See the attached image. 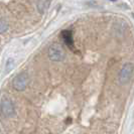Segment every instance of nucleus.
I'll return each mask as SVG.
<instances>
[{
  "instance_id": "20e7f679",
  "label": "nucleus",
  "mask_w": 134,
  "mask_h": 134,
  "mask_svg": "<svg viewBox=\"0 0 134 134\" xmlns=\"http://www.w3.org/2000/svg\"><path fill=\"white\" fill-rule=\"evenodd\" d=\"M134 67L131 64H125L122 69H121L120 73H119V82L122 85L127 84L129 81L131 80L132 76H133Z\"/></svg>"
},
{
  "instance_id": "6e6552de",
  "label": "nucleus",
  "mask_w": 134,
  "mask_h": 134,
  "mask_svg": "<svg viewBox=\"0 0 134 134\" xmlns=\"http://www.w3.org/2000/svg\"><path fill=\"white\" fill-rule=\"evenodd\" d=\"M14 60H13V59H8L7 60V63H6V70L9 72L12 68L14 67V63H13Z\"/></svg>"
},
{
  "instance_id": "1a4fd4ad",
  "label": "nucleus",
  "mask_w": 134,
  "mask_h": 134,
  "mask_svg": "<svg viewBox=\"0 0 134 134\" xmlns=\"http://www.w3.org/2000/svg\"><path fill=\"white\" fill-rule=\"evenodd\" d=\"M111 1H116V0H111Z\"/></svg>"
},
{
  "instance_id": "0eeeda50",
  "label": "nucleus",
  "mask_w": 134,
  "mask_h": 134,
  "mask_svg": "<svg viewBox=\"0 0 134 134\" xmlns=\"http://www.w3.org/2000/svg\"><path fill=\"white\" fill-rule=\"evenodd\" d=\"M8 29V22L3 18H0V34H5Z\"/></svg>"
},
{
  "instance_id": "7ed1b4c3",
  "label": "nucleus",
  "mask_w": 134,
  "mask_h": 134,
  "mask_svg": "<svg viewBox=\"0 0 134 134\" xmlns=\"http://www.w3.org/2000/svg\"><path fill=\"white\" fill-rule=\"evenodd\" d=\"M66 57L64 48L59 43H54L48 48V58L53 62H62Z\"/></svg>"
},
{
  "instance_id": "f257e3e1",
  "label": "nucleus",
  "mask_w": 134,
  "mask_h": 134,
  "mask_svg": "<svg viewBox=\"0 0 134 134\" xmlns=\"http://www.w3.org/2000/svg\"><path fill=\"white\" fill-rule=\"evenodd\" d=\"M28 84H29V76L24 71L16 75L12 80V87L19 92L24 91L28 86Z\"/></svg>"
},
{
  "instance_id": "f03ea898",
  "label": "nucleus",
  "mask_w": 134,
  "mask_h": 134,
  "mask_svg": "<svg viewBox=\"0 0 134 134\" xmlns=\"http://www.w3.org/2000/svg\"><path fill=\"white\" fill-rule=\"evenodd\" d=\"M0 111L2 115L6 118H10L13 117L15 115V107H14L13 102L11 101L10 98L7 97H3L1 103H0Z\"/></svg>"
},
{
  "instance_id": "423d86ee",
  "label": "nucleus",
  "mask_w": 134,
  "mask_h": 134,
  "mask_svg": "<svg viewBox=\"0 0 134 134\" xmlns=\"http://www.w3.org/2000/svg\"><path fill=\"white\" fill-rule=\"evenodd\" d=\"M49 3H51V0H38L37 1V9L40 13H43L46 11Z\"/></svg>"
},
{
  "instance_id": "39448f33",
  "label": "nucleus",
  "mask_w": 134,
  "mask_h": 134,
  "mask_svg": "<svg viewBox=\"0 0 134 134\" xmlns=\"http://www.w3.org/2000/svg\"><path fill=\"white\" fill-rule=\"evenodd\" d=\"M62 36H63V40L65 41V43L67 44L70 48H73L74 47V40H73V34L71 30H64L62 32Z\"/></svg>"
}]
</instances>
